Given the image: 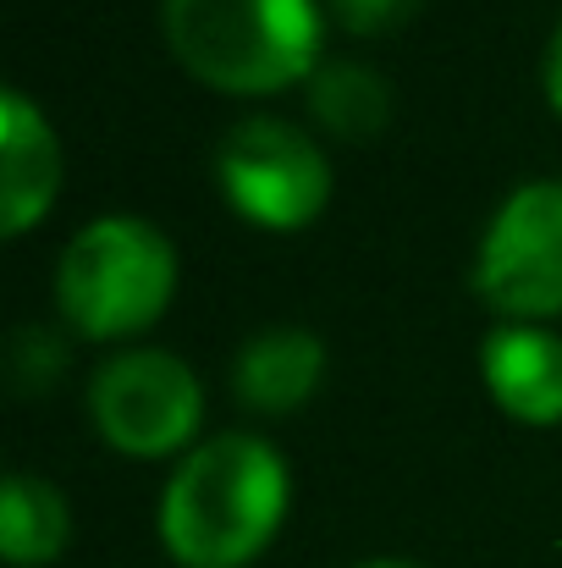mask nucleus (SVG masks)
I'll list each match as a JSON object with an SVG mask.
<instances>
[{"instance_id":"f257e3e1","label":"nucleus","mask_w":562,"mask_h":568,"mask_svg":"<svg viewBox=\"0 0 562 568\" xmlns=\"http://www.w3.org/2000/svg\"><path fill=\"white\" fill-rule=\"evenodd\" d=\"M287 464L265 436L221 430L177 464L161 497V547L183 568L254 564L287 519Z\"/></svg>"},{"instance_id":"423d86ee","label":"nucleus","mask_w":562,"mask_h":568,"mask_svg":"<svg viewBox=\"0 0 562 568\" xmlns=\"http://www.w3.org/2000/svg\"><path fill=\"white\" fill-rule=\"evenodd\" d=\"M89 414L116 453L166 458L193 442L204 419V386L177 354L133 348L100 365V376L89 386Z\"/></svg>"},{"instance_id":"ddd939ff","label":"nucleus","mask_w":562,"mask_h":568,"mask_svg":"<svg viewBox=\"0 0 562 568\" xmlns=\"http://www.w3.org/2000/svg\"><path fill=\"white\" fill-rule=\"evenodd\" d=\"M61 365H67V354H61V343L55 337H44V332H22L17 337V354H11V376L17 386H50V381L61 376Z\"/></svg>"},{"instance_id":"20e7f679","label":"nucleus","mask_w":562,"mask_h":568,"mask_svg":"<svg viewBox=\"0 0 562 568\" xmlns=\"http://www.w3.org/2000/svg\"><path fill=\"white\" fill-rule=\"evenodd\" d=\"M474 293L513 326L562 315V183L535 178L497 204L480 254Z\"/></svg>"},{"instance_id":"9d476101","label":"nucleus","mask_w":562,"mask_h":568,"mask_svg":"<svg viewBox=\"0 0 562 568\" xmlns=\"http://www.w3.org/2000/svg\"><path fill=\"white\" fill-rule=\"evenodd\" d=\"M72 541L67 497L39 475H6L0 486V552L17 568L55 564Z\"/></svg>"},{"instance_id":"6e6552de","label":"nucleus","mask_w":562,"mask_h":568,"mask_svg":"<svg viewBox=\"0 0 562 568\" xmlns=\"http://www.w3.org/2000/svg\"><path fill=\"white\" fill-rule=\"evenodd\" d=\"M0 116H6V144H0V172H6V237H22L61 189V144H55V128L44 122V111L28 100V94H6L0 100Z\"/></svg>"},{"instance_id":"2eb2a0df","label":"nucleus","mask_w":562,"mask_h":568,"mask_svg":"<svg viewBox=\"0 0 562 568\" xmlns=\"http://www.w3.org/2000/svg\"><path fill=\"white\" fill-rule=\"evenodd\" d=\"M359 568H419V564H397V558H375V564H359Z\"/></svg>"},{"instance_id":"f03ea898","label":"nucleus","mask_w":562,"mask_h":568,"mask_svg":"<svg viewBox=\"0 0 562 568\" xmlns=\"http://www.w3.org/2000/svg\"><path fill=\"white\" fill-rule=\"evenodd\" d=\"M172 55L210 89L276 94L320 72L315 0H161Z\"/></svg>"},{"instance_id":"f8f14e48","label":"nucleus","mask_w":562,"mask_h":568,"mask_svg":"<svg viewBox=\"0 0 562 568\" xmlns=\"http://www.w3.org/2000/svg\"><path fill=\"white\" fill-rule=\"evenodd\" d=\"M419 6H425V0H331L337 22H343L348 33H365V39H380V33L402 28Z\"/></svg>"},{"instance_id":"7ed1b4c3","label":"nucleus","mask_w":562,"mask_h":568,"mask_svg":"<svg viewBox=\"0 0 562 568\" xmlns=\"http://www.w3.org/2000/svg\"><path fill=\"white\" fill-rule=\"evenodd\" d=\"M172 293H177V248L155 221L139 215L89 221L61 248L55 265V304L94 343L150 332L166 315Z\"/></svg>"},{"instance_id":"0eeeda50","label":"nucleus","mask_w":562,"mask_h":568,"mask_svg":"<svg viewBox=\"0 0 562 568\" xmlns=\"http://www.w3.org/2000/svg\"><path fill=\"white\" fill-rule=\"evenodd\" d=\"M480 376L491 397L524 419V425H558L562 419V337L546 326H513L502 321L480 343Z\"/></svg>"},{"instance_id":"39448f33","label":"nucleus","mask_w":562,"mask_h":568,"mask_svg":"<svg viewBox=\"0 0 562 568\" xmlns=\"http://www.w3.org/2000/svg\"><path fill=\"white\" fill-rule=\"evenodd\" d=\"M215 178L237 204V215L270 232L309 226L331 199V161L320 155V144H309L304 128L282 116L237 122L215 150Z\"/></svg>"},{"instance_id":"4468645a","label":"nucleus","mask_w":562,"mask_h":568,"mask_svg":"<svg viewBox=\"0 0 562 568\" xmlns=\"http://www.w3.org/2000/svg\"><path fill=\"white\" fill-rule=\"evenodd\" d=\"M546 100H552V111L562 116V22H558V33H552V44H546Z\"/></svg>"},{"instance_id":"9b49d317","label":"nucleus","mask_w":562,"mask_h":568,"mask_svg":"<svg viewBox=\"0 0 562 568\" xmlns=\"http://www.w3.org/2000/svg\"><path fill=\"white\" fill-rule=\"evenodd\" d=\"M309 105L348 144H365L391 122V89L365 61H326L309 78Z\"/></svg>"},{"instance_id":"1a4fd4ad","label":"nucleus","mask_w":562,"mask_h":568,"mask_svg":"<svg viewBox=\"0 0 562 568\" xmlns=\"http://www.w3.org/2000/svg\"><path fill=\"white\" fill-rule=\"evenodd\" d=\"M326 376V348L315 332H298V326H276V332H259L237 365H232V386H237V403L254 408V414H293L315 397V386Z\"/></svg>"}]
</instances>
